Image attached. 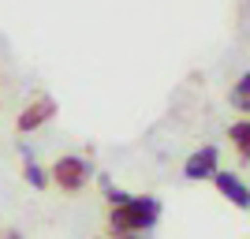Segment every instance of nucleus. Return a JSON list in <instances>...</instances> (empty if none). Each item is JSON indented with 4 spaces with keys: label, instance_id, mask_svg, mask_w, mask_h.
<instances>
[{
    "label": "nucleus",
    "instance_id": "nucleus-1",
    "mask_svg": "<svg viewBox=\"0 0 250 239\" xmlns=\"http://www.w3.org/2000/svg\"><path fill=\"white\" fill-rule=\"evenodd\" d=\"M157 217H161V202L153 195H131L124 206L108 209V228L116 239H135L153 228Z\"/></svg>",
    "mask_w": 250,
    "mask_h": 239
},
{
    "label": "nucleus",
    "instance_id": "nucleus-2",
    "mask_svg": "<svg viewBox=\"0 0 250 239\" xmlns=\"http://www.w3.org/2000/svg\"><path fill=\"white\" fill-rule=\"evenodd\" d=\"M90 176H94V168H90V161L79 153H63L52 161L49 168V183H56L60 191H67V195H75V191H83L86 183H90Z\"/></svg>",
    "mask_w": 250,
    "mask_h": 239
},
{
    "label": "nucleus",
    "instance_id": "nucleus-3",
    "mask_svg": "<svg viewBox=\"0 0 250 239\" xmlns=\"http://www.w3.org/2000/svg\"><path fill=\"white\" fill-rule=\"evenodd\" d=\"M49 120H56V101H52L49 94H42V97H34V101L19 112V120H15V131H19V135H26V131H38V127H45Z\"/></svg>",
    "mask_w": 250,
    "mask_h": 239
},
{
    "label": "nucleus",
    "instance_id": "nucleus-4",
    "mask_svg": "<svg viewBox=\"0 0 250 239\" xmlns=\"http://www.w3.org/2000/svg\"><path fill=\"white\" fill-rule=\"evenodd\" d=\"M217 146H206V150H194V153L183 161V176L187 179H213L220 172L217 168Z\"/></svg>",
    "mask_w": 250,
    "mask_h": 239
},
{
    "label": "nucleus",
    "instance_id": "nucleus-5",
    "mask_svg": "<svg viewBox=\"0 0 250 239\" xmlns=\"http://www.w3.org/2000/svg\"><path fill=\"white\" fill-rule=\"evenodd\" d=\"M213 183H217V191L228 198V202H235L239 209H250V191H247V183H243L235 172H217Z\"/></svg>",
    "mask_w": 250,
    "mask_h": 239
},
{
    "label": "nucleus",
    "instance_id": "nucleus-6",
    "mask_svg": "<svg viewBox=\"0 0 250 239\" xmlns=\"http://www.w3.org/2000/svg\"><path fill=\"white\" fill-rule=\"evenodd\" d=\"M22 161H26V165H22V176H26V183H30L34 191H45V187H49V172H45V168L38 165L30 153H22Z\"/></svg>",
    "mask_w": 250,
    "mask_h": 239
},
{
    "label": "nucleus",
    "instance_id": "nucleus-7",
    "mask_svg": "<svg viewBox=\"0 0 250 239\" xmlns=\"http://www.w3.org/2000/svg\"><path fill=\"white\" fill-rule=\"evenodd\" d=\"M228 138H231V146L250 161V120H235V124L228 127Z\"/></svg>",
    "mask_w": 250,
    "mask_h": 239
},
{
    "label": "nucleus",
    "instance_id": "nucleus-8",
    "mask_svg": "<svg viewBox=\"0 0 250 239\" xmlns=\"http://www.w3.org/2000/svg\"><path fill=\"white\" fill-rule=\"evenodd\" d=\"M231 105H235V109H243V112H250V71L235 79V90H231Z\"/></svg>",
    "mask_w": 250,
    "mask_h": 239
},
{
    "label": "nucleus",
    "instance_id": "nucleus-9",
    "mask_svg": "<svg viewBox=\"0 0 250 239\" xmlns=\"http://www.w3.org/2000/svg\"><path fill=\"white\" fill-rule=\"evenodd\" d=\"M104 198H108L112 206H124V202H127L131 195H124V191H120V187H112V183H104Z\"/></svg>",
    "mask_w": 250,
    "mask_h": 239
},
{
    "label": "nucleus",
    "instance_id": "nucleus-10",
    "mask_svg": "<svg viewBox=\"0 0 250 239\" xmlns=\"http://www.w3.org/2000/svg\"><path fill=\"white\" fill-rule=\"evenodd\" d=\"M0 239H22V236H19V232H4Z\"/></svg>",
    "mask_w": 250,
    "mask_h": 239
}]
</instances>
